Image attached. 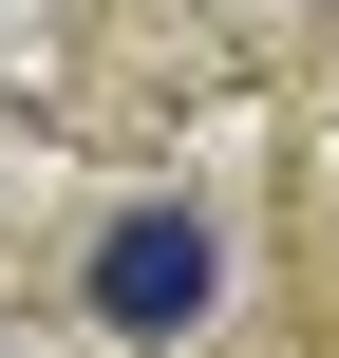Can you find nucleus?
<instances>
[{"instance_id":"obj_1","label":"nucleus","mask_w":339,"mask_h":358,"mask_svg":"<svg viewBox=\"0 0 339 358\" xmlns=\"http://www.w3.org/2000/svg\"><path fill=\"white\" fill-rule=\"evenodd\" d=\"M75 321L113 358H189L226 321V227H208L189 189H113V208L75 227Z\"/></svg>"}]
</instances>
